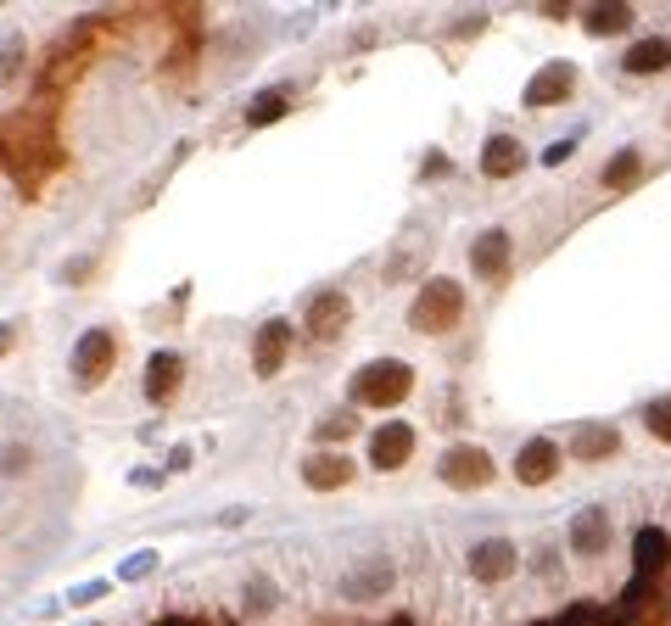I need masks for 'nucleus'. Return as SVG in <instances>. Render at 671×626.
Listing matches in <instances>:
<instances>
[{
	"label": "nucleus",
	"mask_w": 671,
	"mask_h": 626,
	"mask_svg": "<svg viewBox=\"0 0 671 626\" xmlns=\"http://www.w3.org/2000/svg\"><path fill=\"white\" fill-rule=\"evenodd\" d=\"M464 280L454 274H425L420 280V292L409 303V330L414 335H454L464 324Z\"/></svg>",
	"instance_id": "obj_1"
},
{
	"label": "nucleus",
	"mask_w": 671,
	"mask_h": 626,
	"mask_svg": "<svg viewBox=\"0 0 671 626\" xmlns=\"http://www.w3.org/2000/svg\"><path fill=\"white\" fill-rule=\"evenodd\" d=\"M409 392H414V364H403V358H369V364H358L353 369V380H348V403L364 414V409H403L409 403Z\"/></svg>",
	"instance_id": "obj_2"
},
{
	"label": "nucleus",
	"mask_w": 671,
	"mask_h": 626,
	"mask_svg": "<svg viewBox=\"0 0 671 626\" xmlns=\"http://www.w3.org/2000/svg\"><path fill=\"white\" fill-rule=\"evenodd\" d=\"M118 353H123V342H118L113 324H90V330H79V342H73V353H68V380H73V392H102L107 380H113V369H118Z\"/></svg>",
	"instance_id": "obj_3"
},
{
	"label": "nucleus",
	"mask_w": 671,
	"mask_h": 626,
	"mask_svg": "<svg viewBox=\"0 0 671 626\" xmlns=\"http://www.w3.org/2000/svg\"><path fill=\"white\" fill-rule=\"evenodd\" d=\"M297 330L314 347H336L353 330V297L342 292V285H319V292H308V303L297 314Z\"/></svg>",
	"instance_id": "obj_4"
},
{
	"label": "nucleus",
	"mask_w": 671,
	"mask_h": 626,
	"mask_svg": "<svg viewBox=\"0 0 671 626\" xmlns=\"http://www.w3.org/2000/svg\"><path fill=\"white\" fill-rule=\"evenodd\" d=\"M493 475H498V464L482 442H448L437 459V481L448 493H482V487H493Z\"/></svg>",
	"instance_id": "obj_5"
},
{
	"label": "nucleus",
	"mask_w": 671,
	"mask_h": 626,
	"mask_svg": "<svg viewBox=\"0 0 671 626\" xmlns=\"http://www.w3.org/2000/svg\"><path fill=\"white\" fill-rule=\"evenodd\" d=\"M297 319H263L258 330H252V375L258 380H274L285 364H292V353H297Z\"/></svg>",
	"instance_id": "obj_6"
},
{
	"label": "nucleus",
	"mask_w": 671,
	"mask_h": 626,
	"mask_svg": "<svg viewBox=\"0 0 671 626\" xmlns=\"http://www.w3.org/2000/svg\"><path fill=\"white\" fill-rule=\"evenodd\" d=\"M610 543H615V515H610V504H588V509L570 515V525H565V548L577 554V559H604Z\"/></svg>",
	"instance_id": "obj_7"
},
{
	"label": "nucleus",
	"mask_w": 671,
	"mask_h": 626,
	"mask_svg": "<svg viewBox=\"0 0 671 626\" xmlns=\"http://www.w3.org/2000/svg\"><path fill=\"white\" fill-rule=\"evenodd\" d=\"M577 84H582V73H577V62H565V57H549L532 79H526V90H520V102L532 107V113H543V107H565L570 95H577Z\"/></svg>",
	"instance_id": "obj_8"
},
{
	"label": "nucleus",
	"mask_w": 671,
	"mask_h": 626,
	"mask_svg": "<svg viewBox=\"0 0 671 626\" xmlns=\"http://www.w3.org/2000/svg\"><path fill=\"white\" fill-rule=\"evenodd\" d=\"M414 448H420V430L409 425V420H380L375 430H369V470H403L409 459H414Z\"/></svg>",
	"instance_id": "obj_9"
},
{
	"label": "nucleus",
	"mask_w": 671,
	"mask_h": 626,
	"mask_svg": "<svg viewBox=\"0 0 671 626\" xmlns=\"http://www.w3.org/2000/svg\"><path fill=\"white\" fill-rule=\"evenodd\" d=\"M509 269H515V235H509L504 224H493V229H482V235L470 240V274H475V280L504 285Z\"/></svg>",
	"instance_id": "obj_10"
},
{
	"label": "nucleus",
	"mask_w": 671,
	"mask_h": 626,
	"mask_svg": "<svg viewBox=\"0 0 671 626\" xmlns=\"http://www.w3.org/2000/svg\"><path fill=\"white\" fill-rule=\"evenodd\" d=\"M392 582H398L392 559H387V554H369V559L348 565L336 588H342V599H348V604H375V599H387V593H392Z\"/></svg>",
	"instance_id": "obj_11"
},
{
	"label": "nucleus",
	"mask_w": 671,
	"mask_h": 626,
	"mask_svg": "<svg viewBox=\"0 0 671 626\" xmlns=\"http://www.w3.org/2000/svg\"><path fill=\"white\" fill-rule=\"evenodd\" d=\"M515 570H520V548H515L509 538L470 543V576H475V588H504Z\"/></svg>",
	"instance_id": "obj_12"
},
{
	"label": "nucleus",
	"mask_w": 671,
	"mask_h": 626,
	"mask_svg": "<svg viewBox=\"0 0 671 626\" xmlns=\"http://www.w3.org/2000/svg\"><path fill=\"white\" fill-rule=\"evenodd\" d=\"M621 453V430L610 420H582V425H570V437H565V459H577V464H604Z\"/></svg>",
	"instance_id": "obj_13"
},
{
	"label": "nucleus",
	"mask_w": 671,
	"mask_h": 626,
	"mask_svg": "<svg viewBox=\"0 0 671 626\" xmlns=\"http://www.w3.org/2000/svg\"><path fill=\"white\" fill-rule=\"evenodd\" d=\"M560 464H565V448L554 437H526L520 453H515V481L520 487H549L560 475Z\"/></svg>",
	"instance_id": "obj_14"
},
{
	"label": "nucleus",
	"mask_w": 671,
	"mask_h": 626,
	"mask_svg": "<svg viewBox=\"0 0 671 626\" xmlns=\"http://www.w3.org/2000/svg\"><path fill=\"white\" fill-rule=\"evenodd\" d=\"M179 387H185V358H179L174 347H157V353L146 358V375H140V392H146L152 409H168V403L179 398Z\"/></svg>",
	"instance_id": "obj_15"
},
{
	"label": "nucleus",
	"mask_w": 671,
	"mask_h": 626,
	"mask_svg": "<svg viewBox=\"0 0 671 626\" xmlns=\"http://www.w3.org/2000/svg\"><path fill=\"white\" fill-rule=\"evenodd\" d=\"M297 475H303V487H308V493H342L348 481L358 475V464H353L348 453H336V448H314V453L303 459V470H297Z\"/></svg>",
	"instance_id": "obj_16"
},
{
	"label": "nucleus",
	"mask_w": 671,
	"mask_h": 626,
	"mask_svg": "<svg viewBox=\"0 0 671 626\" xmlns=\"http://www.w3.org/2000/svg\"><path fill=\"white\" fill-rule=\"evenodd\" d=\"M671 68V39L666 34H644L633 39V51H621V73L627 79H655Z\"/></svg>",
	"instance_id": "obj_17"
},
{
	"label": "nucleus",
	"mask_w": 671,
	"mask_h": 626,
	"mask_svg": "<svg viewBox=\"0 0 671 626\" xmlns=\"http://www.w3.org/2000/svg\"><path fill=\"white\" fill-rule=\"evenodd\" d=\"M475 168H482V179H515L520 168H526V146H520V140L515 134H493L487 140V146H482V163H475Z\"/></svg>",
	"instance_id": "obj_18"
},
{
	"label": "nucleus",
	"mask_w": 671,
	"mask_h": 626,
	"mask_svg": "<svg viewBox=\"0 0 671 626\" xmlns=\"http://www.w3.org/2000/svg\"><path fill=\"white\" fill-rule=\"evenodd\" d=\"M358 430H364V414L348 403V409H325L319 420H314V448H336V453H342L353 437H358Z\"/></svg>",
	"instance_id": "obj_19"
},
{
	"label": "nucleus",
	"mask_w": 671,
	"mask_h": 626,
	"mask_svg": "<svg viewBox=\"0 0 671 626\" xmlns=\"http://www.w3.org/2000/svg\"><path fill=\"white\" fill-rule=\"evenodd\" d=\"M638 179H644V152H638V146L610 152L604 168H599V185H604V190H633Z\"/></svg>",
	"instance_id": "obj_20"
},
{
	"label": "nucleus",
	"mask_w": 671,
	"mask_h": 626,
	"mask_svg": "<svg viewBox=\"0 0 671 626\" xmlns=\"http://www.w3.org/2000/svg\"><path fill=\"white\" fill-rule=\"evenodd\" d=\"M633 23H638V7H588L582 12V28L593 34V39H615V34H633Z\"/></svg>",
	"instance_id": "obj_21"
},
{
	"label": "nucleus",
	"mask_w": 671,
	"mask_h": 626,
	"mask_svg": "<svg viewBox=\"0 0 671 626\" xmlns=\"http://www.w3.org/2000/svg\"><path fill=\"white\" fill-rule=\"evenodd\" d=\"M285 113H292V84H274V90H263L258 102L247 107V123H252V129H269V123H280Z\"/></svg>",
	"instance_id": "obj_22"
},
{
	"label": "nucleus",
	"mask_w": 671,
	"mask_h": 626,
	"mask_svg": "<svg viewBox=\"0 0 671 626\" xmlns=\"http://www.w3.org/2000/svg\"><path fill=\"white\" fill-rule=\"evenodd\" d=\"M242 610H247L252 621H263V615L280 610V582H274V576H252V582L242 588Z\"/></svg>",
	"instance_id": "obj_23"
},
{
	"label": "nucleus",
	"mask_w": 671,
	"mask_h": 626,
	"mask_svg": "<svg viewBox=\"0 0 671 626\" xmlns=\"http://www.w3.org/2000/svg\"><path fill=\"white\" fill-rule=\"evenodd\" d=\"M34 464H39V448L34 442H23V437L0 442V481H23Z\"/></svg>",
	"instance_id": "obj_24"
},
{
	"label": "nucleus",
	"mask_w": 671,
	"mask_h": 626,
	"mask_svg": "<svg viewBox=\"0 0 671 626\" xmlns=\"http://www.w3.org/2000/svg\"><path fill=\"white\" fill-rule=\"evenodd\" d=\"M28 68V39L23 34H0V90H12Z\"/></svg>",
	"instance_id": "obj_25"
},
{
	"label": "nucleus",
	"mask_w": 671,
	"mask_h": 626,
	"mask_svg": "<svg viewBox=\"0 0 671 626\" xmlns=\"http://www.w3.org/2000/svg\"><path fill=\"white\" fill-rule=\"evenodd\" d=\"M425 263V240H409V247H398L392 258H387V285H398V280H414V269Z\"/></svg>",
	"instance_id": "obj_26"
},
{
	"label": "nucleus",
	"mask_w": 671,
	"mask_h": 626,
	"mask_svg": "<svg viewBox=\"0 0 671 626\" xmlns=\"http://www.w3.org/2000/svg\"><path fill=\"white\" fill-rule=\"evenodd\" d=\"M95 263H102L95 252H73V258H62V263H57V285H90V280H95Z\"/></svg>",
	"instance_id": "obj_27"
},
{
	"label": "nucleus",
	"mask_w": 671,
	"mask_h": 626,
	"mask_svg": "<svg viewBox=\"0 0 671 626\" xmlns=\"http://www.w3.org/2000/svg\"><path fill=\"white\" fill-rule=\"evenodd\" d=\"M644 425H649V437L671 448V398H649L644 403Z\"/></svg>",
	"instance_id": "obj_28"
},
{
	"label": "nucleus",
	"mask_w": 671,
	"mask_h": 626,
	"mask_svg": "<svg viewBox=\"0 0 671 626\" xmlns=\"http://www.w3.org/2000/svg\"><path fill=\"white\" fill-rule=\"evenodd\" d=\"M107 593H113V582H107V576H90V582L68 588V604H73V610H84V604H102Z\"/></svg>",
	"instance_id": "obj_29"
},
{
	"label": "nucleus",
	"mask_w": 671,
	"mask_h": 626,
	"mask_svg": "<svg viewBox=\"0 0 671 626\" xmlns=\"http://www.w3.org/2000/svg\"><path fill=\"white\" fill-rule=\"evenodd\" d=\"M163 565V554L157 548H146V554H129L123 565H118V582H140V576H152Z\"/></svg>",
	"instance_id": "obj_30"
},
{
	"label": "nucleus",
	"mask_w": 671,
	"mask_h": 626,
	"mask_svg": "<svg viewBox=\"0 0 671 626\" xmlns=\"http://www.w3.org/2000/svg\"><path fill=\"white\" fill-rule=\"evenodd\" d=\"M163 481H168L163 464H140V470H129V487H140V493H163Z\"/></svg>",
	"instance_id": "obj_31"
},
{
	"label": "nucleus",
	"mask_w": 671,
	"mask_h": 626,
	"mask_svg": "<svg viewBox=\"0 0 671 626\" xmlns=\"http://www.w3.org/2000/svg\"><path fill=\"white\" fill-rule=\"evenodd\" d=\"M577 146H582V134H565V140H554V146L543 152V163H549V168H560L565 157H577Z\"/></svg>",
	"instance_id": "obj_32"
},
{
	"label": "nucleus",
	"mask_w": 671,
	"mask_h": 626,
	"mask_svg": "<svg viewBox=\"0 0 671 626\" xmlns=\"http://www.w3.org/2000/svg\"><path fill=\"white\" fill-rule=\"evenodd\" d=\"M190 464H197V448H190V442H174V448H168V464H163V470H168V475H185Z\"/></svg>",
	"instance_id": "obj_33"
},
{
	"label": "nucleus",
	"mask_w": 671,
	"mask_h": 626,
	"mask_svg": "<svg viewBox=\"0 0 671 626\" xmlns=\"http://www.w3.org/2000/svg\"><path fill=\"white\" fill-rule=\"evenodd\" d=\"M482 28H487V17H482V12H475V17H454V23H448V34H454V39H470V34H482Z\"/></svg>",
	"instance_id": "obj_34"
},
{
	"label": "nucleus",
	"mask_w": 671,
	"mask_h": 626,
	"mask_svg": "<svg viewBox=\"0 0 671 626\" xmlns=\"http://www.w3.org/2000/svg\"><path fill=\"white\" fill-rule=\"evenodd\" d=\"M420 174H425V179H431V174H448V157H443V152H431V157L420 163Z\"/></svg>",
	"instance_id": "obj_35"
},
{
	"label": "nucleus",
	"mask_w": 671,
	"mask_h": 626,
	"mask_svg": "<svg viewBox=\"0 0 671 626\" xmlns=\"http://www.w3.org/2000/svg\"><path fill=\"white\" fill-rule=\"evenodd\" d=\"M12 342H17V335H12V324H0V358L12 353Z\"/></svg>",
	"instance_id": "obj_36"
}]
</instances>
